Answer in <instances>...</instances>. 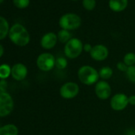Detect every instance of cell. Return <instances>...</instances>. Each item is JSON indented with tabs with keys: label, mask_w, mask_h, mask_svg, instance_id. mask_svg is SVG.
<instances>
[{
	"label": "cell",
	"mask_w": 135,
	"mask_h": 135,
	"mask_svg": "<svg viewBox=\"0 0 135 135\" xmlns=\"http://www.w3.org/2000/svg\"><path fill=\"white\" fill-rule=\"evenodd\" d=\"M77 76L79 80L88 86L95 84L99 79V71L89 65L81 66L77 72Z\"/></svg>",
	"instance_id": "cell-2"
},
{
	"label": "cell",
	"mask_w": 135,
	"mask_h": 135,
	"mask_svg": "<svg viewBox=\"0 0 135 135\" xmlns=\"http://www.w3.org/2000/svg\"><path fill=\"white\" fill-rule=\"evenodd\" d=\"M7 82L6 80H0V91H7Z\"/></svg>",
	"instance_id": "cell-25"
},
{
	"label": "cell",
	"mask_w": 135,
	"mask_h": 135,
	"mask_svg": "<svg viewBox=\"0 0 135 135\" xmlns=\"http://www.w3.org/2000/svg\"><path fill=\"white\" fill-rule=\"evenodd\" d=\"M123 62L128 66H133L135 64V53L134 52H127L123 57Z\"/></svg>",
	"instance_id": "cell-20"
},
{
	"label": "cell",
	"mask_w": 135,
	"mask_h": 135,
	"mask_svg": "<svg viewBox=\"0 0 135 135\" xmlns=\"http://www.w3.org/2000/svg\"><path fill=\"white\" fill-rule=\"evenodd\" d=\"M110 107L115 111H121L126 108L129 104L128 96L124 93H118L113 95L110 100Z\"/></svg>",
	"instance_id": "cell-8"
},
{
	"label": "cell",
	"mask_w": 135,
	"mask_h": 135,
	"mask_svg": "<svg viewBox=\"0 0 135 135\" xmlns=\"http://www.w3.org/2000/svg\"><path fill=\"white\" fill-rule=\"evenodd\" d=\"M13 3L18 9H26L30 6V0H13Z\"/></svg>",
	"instance_id": "cell-23"
},
{
	"label": "cell",
	"mask_w": 135,
	"mask_h": 135,
	"mask_svg": "<svg viewBox=\"0 0 135 135\" xmlns=\"http://www.w3.org/2000/svg\"><path fill=\"white\" fill-rule=\"evenodd\" d=\"M10 29L11 28L7 20L4 17L0 16V41L7 37L9 34Z\"/></svg>",
	"instance_id": "cell-14"
},
{
	"label": "cell",
	"mask_w": 135,
	"mask_h": 135,
	"mask_svg": "<svg viewBox=\"0 0 135 135\" xmlns=\"http://www.w3.org/2000/svg\"><path fill=\"white\" fill-rule=\"evenodd\" d=\"M90 56L95 61H103L108 57L109 50L106 45L98 44L93 46L90 52Z\"/></svg>",
	"instance_id": "cell-10"
},
{
	"label": "cell",
	"mask_w": 135,
	"mask_h": 135,
	"mask_svg": "<svg viewBox=\"0 0 135 135\" xmlns=\"http://www.w3.org/2000/svg\"><path fill=\"white\" fill-rule=\"evenodd\" d=\"M113 73H114L113 69L108 66H104L99 70V78H101L103 80H107L110 79L113 76Z\"/></svg>",
	"instance_id": "cell-16"
},
{
	"label": "cell",
	"mask_w": 135,
	"mask_h": 135,
	"mask_svg": "<svg viewBox=\"0 0 135 135\" xmlns=\"http://www.w3.org/2000/svg\"><path fill=\"white\" fill-rule=\"evenodd\" d=\"M12 96L7 91H0V118L9 115L14 110Z\"/></svg>",
	"instance_id": "cell-5"
},
{
	"label": "cell",
	"mask_w": 135,
	"mask_h": 135,
	"mask_svg": "<svg viewBox=\"0 0 135 135\" xmlns=\"http://www.w3.org/2000/svg\"><path fill=\"white\" fill-rule=\"evenodd\" d=\"M128 100H129V104H130L132 106H135V95H132L129 96Z\"/></svg>",
	"instance_id": "cell-27"
},
{
	"label": "cell",
	"mask_w": 135,
	"mask_h": 135,
	"mask_svg": "<svg viewBox=\"0 0 135 135\" xmlns=\"http://www.w3.org/2000/svg\"><path fill=\"white\" fill-rule=\"evenodd\" d=\"M57 41V34L53 32H49L42 36V37L41 38L40 44L44 49L49 50L56 46Z\"/></svg>",
	"instance_id": "cell-12"
},
{
	"label": "cell",
	"mask_w": 135,
	"mask_h": 135,
	"mask_svg": "<svg viewBox=\"0 0 135 135\" xmlns=\"http://www.w3.org/2000/svg\"><path fill=\"white\" fill-rule=\"evenodd\" d=\"M84 51V44L82 41L77 37H72L68 41L64 48V52L66 57L69 59H76L79 57Z\"/></svg>",
	"instance_id": "cell-4"
},
{
	"label": "cell",
	"mask_w": 135,
	"mask_h": 135,
	"mask_svg": "<svg viewBox=\"0 0 135 135\" xmlns=\"http://www.w3.org/2000/svg\"><path fill=\"white\" fill-rule=\"evenodd\" d=\"M3 1H4V0H0V4H1Z\"/></svg>",
	"instance_id": "cell-29"
},
{
	"label": "cell",
	"mask_w": 135,
	"mask_h": 135,
	"mask_svg": "<svg viewBox=\"0 0 135 135\" xmlns=\"http://www.w3.org/2000/svg\"><path fill=\"white\" fill-rule=\"evenodd\" d=\"M80 92V87L75 82H66L60 88V95L64 99L76 98Z\"/></svg>",
	"instance_id": "cell-7"
},
{
	"label": "cell",
	"mask_w": 135,
	"mask_h": 135,
	"mask_svg": "<svg viewBox=\"0 0 135 135\" xmlns=\"http://www.w3.org/2000/svg\"><path fill=\"white\" fill-rule=\"evenodd\" d=\"M125 73L126 75L127 79L131 83L135 84V65L128 67V69H127V70H126V72Z\"/></svg>",
	"instance_id": "cell-22"
},
{
	"label": "cell",
	"mask_w": 135,
	"mask_h": 135,
	"mask_svg": "<svg viewBox=\"0 0 135 135\" xmlns=\"http://www.w3.org/2000/svg\"><path fill=\"white\" fill-rule=\"evenodd\" d=\"M71 1H79V0H71Z\"/></svg>",
	"instance_id": "cell-30"
},
{
	"label": "cell",
	"mask_w": 135,
	"mask_h": 135,
	"mask_svg": "<svg viewBox=\"0 0 135 135\" xmlns=\"http://www.w3.org/2000/svg\"><path fill=\"white\" fill-rule=\"evenodd\" d=\"M8 36L15 45L20 47L27 45L30 41V33L26 28L20 23H15L11 27Z\"/></svg>",
	"instance_id": "cell-1"
},
{
	"label": "cell",
	"mask_w": 135,
	"mask_h": 135,
	"mask_svg": "<svg viewBox=\"0 0 135 135\" xmlns=\"http://www.w3.org/2000/svg\"><path fill=\"white\" fill-rule=\"evenodd\" d=\"M58 23L62 30L72 31L80 27L82 24V19L75 13H66L60 18Z\"/></svg>",
	"instance_id": "cell-3"
},
{
	"label": "cell",
	"mask_w": 135,
	"mask_h": 135,
	"mask_svg": "<svg viewBox=\"0 0 135 135\" xmlns=\"http://www.w3.org/2000/svg\"><path fill=\"white\" fill-rule=\"evenodd\" d=\"M93 46L89 44V43H86V44H84V51L86 52H91V49H92Z\"/></svg>",
	"instance_id": "cell-26"
},
{
	"label": "cell",
	"mask_w": 135,
	"mask_h": 135,
	"mask_svg": "<svg viewBox=\"0 0 135 135\" xmlns=\"http://www.w3.org/2000/svg\"><path fill=\"white\" fill-rule=\"evenodd\" d=\"M3 54H4V48L1 44H0V58L3 56Z\"/></svg>",
	"instance_id": "cell-28"
},
{
	"label": "cell",
	"mask_w": 135,
	"mask_h": 135,
	"mask_svg": "<svg viewBox=\"0 0 135 135\" xmlns=\"http://www.w3.org/2000/svg\"><path fill=\"white\" fill-rule=\"evenodd\" d=\"M117 69L121 71V72H123V73H126L127 69H128V66L122 61H119L117 63Z\"/></svg>",
	"instance_id": "cell-24"
},
{
	"label": "cell",
	"mask_w": 135,
	"mask_h": 135,
	"mask_svg": "<svg viewBox=\"0 0 135 135\" xmlns=\"http://www.w3.org/2000/svg\"><path fill=\"white\" fill-rule=\"evenodd\" d=\"M0 127H1V126H0Z\"/></svg>",
	"instance_id": "cell-31"
},
{
	"label": "cell",
	"mask_w": 135,
	"mask_h": 135,
	"mask_svg": "<svg viewBox=\"0 0 135 135\" xmlns=\"http://www.w3.org/2000/svg\"><path fill=\"white\" fill-rule=\"evenodd\" d=\"M82 6L88 11H92L96 7V0H82Z\"/></svg>",
	"instance_id": "cell-21"
},
{
	"label": "cell",
	"mask_w": 135,
	"mask_h": 135,
	"mask_svg": "<svg viewBox=\"0 0 135 135\" xmlns=\"http://www.w3.org/2000/svg\"><path fill=\"white\" fill-rule=\"evenodd\" d=\"M56 34H57L58 41L60 43H63V44H66L72 38V34L70 33V31L66 30H62L61 29V30H60L58 31V33Z\"/></svg>",
	"instance_id": "cell-17"
},
{
	"label": "cell",
	"mask_w": 135,
	"mask_h": 135,
	"mask_svg": "<svg viewBox=\"0 0 135 135\" xmlns=\"http://www.w3.org/2000/svg\"><path fill=\"white\" fill-rule=\"evenodd\" d=\"M128 0H109L108 6L110 11L115 13L124 11L128 7Z\"/></svg>",
	"instance_id": "cell-13"
},
{
	"label": "cell",
	"mask_w": 135,
	"mask_h": 135,
	"mask_svg": "<svg viewBox=\"0 0 135 135\" xmlns=\"http://www.w3.org/2000/svg\"><path fill=\"white\" fill-rule=\"evenodd\" d=\"M0 135H18V129L15 124H7L0 127Z\"/></svg>",
	"instance_id": "cell-15"
},
{
	"label": "cell",
	"mask_w": 135,
	"mask_h": 135,
	"mask_svg": "<svg viewBox=\"0 0 135 135\" xmlns=\"http://www.w3.org/2000/svg\"><path fill=\"white\" fill-rule=\"evenodd\" d=\"M11 75V68L7 64L0 65V79L7 80Z\"/></svg>",
	"instance_id": "cell-18"
},
{
	"label": "cell",
	"mask_w": 135,
	"mask_h": 135,
	"mask_svg": "<svg viewBox=\"0 0 135 135\" xmlns=\"http://www.w3.org/2000/svg\"><path fill=\"white\" fill-rule=\"evenodd\" d=\"M56 58L49 52H43L40 54L36 60L38 69L43 72H49L55 67Z\"/></svg>",
	"instance_id": "cell-6"
},
{
	"label": "cell",
	"mask_w": 135,
	"mask_h": 135,
	"mask_svg": "<svg viewBox=\"0 0 135 135\" xmlns=\"http://www.w3.org/2000/svg\"><path fill=\"white\" fill-rule=\"evenodd\" d=\"M28 69L22 63H17L11 68V76L17 81H22L27 76Z\"/></svg>",
	"instance_id": "cell-11"
},
{
	"label": "cell",
	"mask_w": 135,
	"mask_h": 135,
	"mask_svg": "<svg viewBox=\"0 0 135 135\" xmlns=\"http://www.w3.org/2000/svg\"><path fill=\"white\" fill-rule=\"evenodd\" d=\"M68 66V60L64 56H59L56 58V62H55V67L59 70H63L65 69Z\"/></svg>",
	"instance_id": "cell-19"
},
{
	"label": "cell",
	"mask_w": 135,
	"mask_h": 135,
	"mask_svg": "<svg viewBox=\"0 0 135 135\" xmlns=\"http://www.w3.org/2000/svg\"><path fill=\"white\" fill-rule=\"evenodd\" d=\"M95 93L99 99L106 100L111 95V87L106 80L98 81L95 85Z\"/></svg>",
	"instance_id": "cell-9"
}]
</instances>
